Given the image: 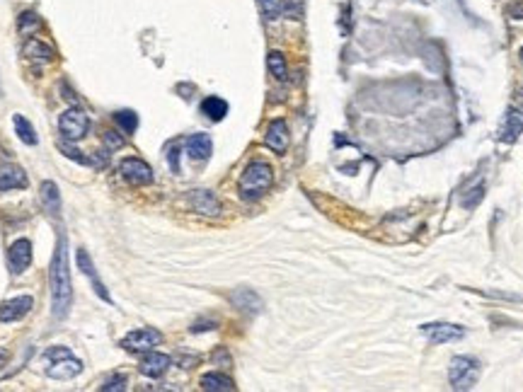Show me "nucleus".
<instances>
[{
    "label": "nucleus",
    "instance_id": "7",
    "mask_svg": "<svg viewBox=\"0 0 523 392\" xmlns=\"http://www.w3.org/2000/svg\"><path fill=\"white\" fill-rule=\"evenodd\" d=\"M422 334L429 337V342L434 344H448V342L463 339L465 329L460 327V324H451V322H431V324H422Z\"/></svg>",
    "mask_w": 523,
    "mask_h": 392
},
{
    "label": "nucleus",
    "instance_id": "6",
    "mask_svg": "<svg viewBox=\"0 0 523 392\" xmlns=\"http://www.w3.org/2000/svg\"><path fill=\"white\" fill-rule=\"evenodd\" d=\"M160 342H163V334L158 329H134L121 339V347L131 353H144L153 351Z\"/></svg>",
    "mask_w": 523,
    "mask_h": 392
},
{
    "label": "nucleus",
    "instance_id": "4",
    "mask_svg": "<svg viewBox=\"0 0 523 392\" xmlns=\"http://www.w3.org/2000/svg\"><path fill=\"white\" fill-rule=\"evenodd\" d=\"M480 378V363L475 358H468V356H455L448 366V380H451V387L458 392L463 390H473L475 382Z\"/></svg>",
    "mask_w": 523,
    "mask_h": 392
},
{
    "label": "nucleus",
    "instance_id": "1",
    "mask_svg": "<svg viewBox=\"0 0 523 392\" xmlns=\"http://www.w3.org/2000/svg\"><path fill=\"white\" fill-rule=\"evenodd\" d=\"M49 286H51V313L56 320H63L73 303V283H70V259H68V240L59 235L54 257L49 267Z\"/></svg>",
    "mask_w": 523,
    "mask_h": 392
},
{
    "label": "nucleus",
    "instance_id": "24",
    "mask_svg": "<svg viewBox=\"0 0 523 392\" xmlns=\"http://www.w3.org/2000/svg\"><path fill=\"white\" fill-rule=\"evenodd\" d=\"M267 65H269V73L274 75L277 80H286L288 75V68H286V59H284L282 51H272L267 56Z\"/></svg>",
    "mask_w": 523,
    "mask_h": 392
},
{
    "label": "nucleus",
    "instance_id": "19",
    "mask_svg": "<svg viewBox=\"0 0 523 392\" xmlns=\"http://www.w3.org/2000/svg\"><path fill=\"white\" fill-rule=\"evenodd\" d=\"M22 54H25L30 61H34V63H49V61H54V49H51L49 44H44V41H39V39L27 41L25 49H22Z\"/></svg>",
    "mask_w": 523,
    "mask_h": 392
},
{
    "label": "nucleus",
    "instance_id": "17",
    "mask_svg": "<svg viewBox=\"0 0 523 392\" xmlns=\"http://www.w3.org/2000/svg\"><path fill=\"white\" fill-rule=\"evenodd\" d=\"M27 187V174L17 165H3L0 167V194L10 192V189H22Z\"/></svg>",
    "mask_w": 523,
    "mask_h": 392
},
{
    "label": "nucleus",
    "instance_id": "15",
    "mask_svg": "<svg viewBox=\"0 0 523 392\" xmlns=\"http://www.w3.org/2000/svg\"><path fill=\"white\" fill-rule=\"evenodd\" d=\"M170 356H165V353H155V351H148V356L141 361L139 371L144 373L146 378H163L165 373H168L170 368Z\"/></svg>",
    "mask_w": 523,
    "mask_h": 392
},
{
    "label": "nucleus",
    "instance_id": "28",
    "mask_svg": "<svg viewBox=\"0 0 523 392\" xmlns=\"http://www.w3.org/2000/svg\"><path fill=\"white\" fill-rule=\"evenodd\" d=\"M59 148L63 150V155H66V158L75 160V163H80V165H92V160H90V158H85V155L80 153L78 148H73V145H68V143H59Z\"/></svg>",
    "mask_w": 523,
    "mask_h": 392
},
{
    "label": "nucleus",
    "instance_id": "18",
    "mask_svg": "<svg viewBox=\"0 0 523 392\" xmlns=\"http://www.w3.org/2000/svg\"><path fill=\"white\" fill-rule=\"evenodd\" d=\"M213 143L206 134H194L187 138V153L192 160H208L211 158Z\"/></svg>",
    "mask_w": 523,
    "mask_h": 392
},
{
    "label": "nucleus",
    "instance_id": "26",
    "mask_svg": "<svg viewBox=\"0 0 523 392\" xmlns=\"http://www.w3.org/2000/svg\"><path fill=\"white\" fill-rule=\"evenodd\" d=\"M39 27H41L39 15H37V12H32V10L22 12L20 20H17V30H20V34H30V32L39 30Z\"/></svg>",
    "mask_w": 523,
    "mask_h": 392
},
{
    "label": "nucleus",
    "instance_id": "34",
    "mask_svg": "<svg viewBox=\"0 0 523 392\" xmlns=\"http://www.w3.org/2000/svg\"><path fill=\"white\" fill-rule=\"evenodd\" d=\"M521 61H523V49H521Z\"/></svg>",
    "mask_w": 523,
    "mask_h": 392
},
{
    "label": "nucleus",
    "instance_id": "12",
    "mask_svg": "<svg viewBox=\"0 0 523 392\" xmlns=\"http://www.w3.org/2000/svg\"><path fill=\"white\" fill-rule=\"evenodd\" d=\"M521 134H523V112L509 110L506 116L502 119V126H499V141H504V143H513V141H518V136Z\"/></svg>",
    "mask_w": 523,
    "mask_h": 392
},
{
    "label": "nucleus",
    "instance_id": "31",
    "mask_svg": "<svg viewBox=\"0 0 523 392\" xmlns=\"http://www.w3.org/2000/svg\"><path fill=\"white\" fill-rule=\"evenodd\" d=\"M509 15L516 17V20H523V3H518V6H513L511 10H509Z\"/></svg>",
    "mask_w": 523,
    "mask_h": 392
},
{
    "label": "nucleus",
    "instance_id": "5",
    "mask_svg": "<svg viewBox=\"0 0 523 392\" xmlns=\"http://www.w3.org/2000/svg\"><path fill=\"white\" fill-rule=\"evenodd\" d=\"M88 126H90V119L80 107H70V110H66L59 119L61 134H63L68 141H80L85 134H88Z\"/></svg>",
    "mask_w": 523,
    "mask_h": 392
},
{
    "label": "nucleus",
    "instance_id": "8",
    "mask_svg": "<svg viewBox=\"0 0 523 392\" xmlns=\"http://www.w3.org/2000/svg\"><path fill=\"white\" fill-rule=\"evenodd\" d=\"M119 172L131 184H150L153 182V169L139 158H124L119 163Z\"/></svg>",
    "mask_w": 523,
    "mask_h": 392
},
{
    "label": "nucleus",
    "instance_id": "16",
    "mask_svg": "<svg viewBox=\"0 0 523 392\" xmlns=\"http://www.w3.org/2000/svg\"><path fill=\"white\" fill-rule=\"evenodd\" d=\"M189 201H192L194 211H199V214H204V216L221 214V201H218L211 192H206V189H197V192H192Z\"/></svg>",
    "mask_w": 523,
    "mask_h": 392
},
{
    "label": "nucleus",
    "instance_id": "23",
    "mask_svg": "<svg viewBox=\"0 0 523 392\" xmlns=\"http://www.w3.org/2000/svg\"><path fill=\"white\" fill-rule=\"evenodd\" d=\"M12 126H15V134H17V138H20L22 143H27V145H37L34 126H32L30 121L25 119V116H22V114H15V116H12Z\"/></svg>",
    "mask_w": 523,
    "mask_h": 392
},
{
    "label": "nucleus",
    "instance_id": "14",
    "mask_svg": "<svg viewBox=\"0 0 523 392\" xmlns=\"http://www.w3.org/2000/svg\"><path fill=\"white\" fill-rule=\"evenodd\" d=\"M230 303L247 315H257V313H262V308H264V305H262V298L255 291H250V288H237L235 293H230Z\"/></svg>",
    "mask_w": 523,
    "mask_h": 392
},
{
    "label": "nucleus",
    "instance_id": "33",
    "mask_svg": "<svg viewBox=\"0 0 523 392\" xmlns=\"http://www.w3.org/2000/svg\"><path fill=\"white\" fill-rule=\"evenodd\" d=\"M6 361H8V353H6V351H3V349H0V368L6 366Z\"/></svg>",
    "mask_w": 523,
    "mask_h": 392
},
{
    "label": "nucleus",
    "instance_id": "11",
    "mask_svg": "<svg viewBox=\"0 0 523 392\" xmlns=\"http://www.w3.org/2000/svg\"><path fill=\"white\" fill-rule=\"evenodd\" d=\"M75 262H78V269H80V271H83L85 276H88L90 281H92V288H95V293H97L99 298L107 300V303H112V296H109V293H107V288H104V283L99 281L97 269H95L92 259L88 257V252H85V249H78V254H75Z\"/></svg>",
    "mask_w": 523,
    "mask_h": 392
},
{
    "label": "nucleus",
    "instance_id": "13",
    "mask_svg": "<svg viewBox=\"0 0 523 392\" xmlns=\"http://www.w3.org/2000/svg\"><path fill=\"white\" fill-rule=\"evenodd\" d=\"M264 143H267V148H272L274 153H284V150L288 148V126H286V121L274 119L272 124L267 126Z\"/></svg>",
    "mask_w": 523,
    "mask_h": 392
},
{
    "label": "nucleus",
    "instance_id": "25",
    "mask_svg": "<svg viewBox=\"0 0 523 392\" xmlns=\"http://www.w3.org/2000/svg\"><path fill=\"white\" fill-rule=\"evenodd\" d=\"M114 121H117L119 126H121L124 134H134L136 129H139V114L131 110H121L114 114Z\"/></svg>",
    "mask_w": 523,
    "mask_h": 392
},
{
    "label": "nucleus",
    "instance_id": "29",
    "mask_svg": "<svg viewBox=\"0 0 523 392\" xmlns=\"http://www.w3.org/2000/svg\"><path fill=\"white\" fill-rule=\"evenodd\" d=\"M102 392H109V390H126V378L124 375H114L109 380H104V385L99 387Z\"/></svg>",
    "mask_w": 523,
    "mask_h": 392
},
{
    "label": "nucleus",
    "instance_id": "10",
    "mask_svg": "<svg viewBox=\"0 0 523 392\" xmlns=\"http://www.w3.org/2000/svg\"><path fill=\"white\" fill-rule=\"evenodd\" d=\"M32 305H34L32 296H17V298L6 300L0 305V322H17L30 313Z\"/></svg>",
    "mask_w": 523,
    "mask_h": 392
},
{
    "label": "nucleus",
    "instance_id": "32",
    "mask_svg": "<svg viewBox=\"0 0 523 392\" xmlns=\"http://www.w3.org/2000/svg\"><path fill=\"white\" fill-rule=\"evenodd\" d=\"M170 163H172V169H175V172H177V169H179V163H177V148L170 150Z\"/></svg>",
    "mask_w": 523,
    "mask_h": 392
},
{
    "label": "nucleus",
    "instance_id": "21",
    "mask_svg": "<svg viewBox=\"0 0 523 392\" xmlns=\"http://www.w3.org/2000/svg\"><path fill=\"white\" fill-rule=\"evenodd\" d=\"M201 390H206V392H230V390H235V385H233L230 378L223 375V373H206V375H201Z\"/></svg>",
    "mask_w": 523,
    "mask_h": 392
},
{
    "label": "nucleus",
    "instance_id": "3",
    "mask_svg": "<svg viewBox=\"0 0 523 392\" xmlns=\"http://www.w3.org/2000/svg\"><path fill=\"white\" fill-rule=\"evenodd\" d=\"M272 182H274L272 167H269L267 163H262V160H255V163L247 165L245 172H242V177H240V182H237V187H240V196L245 201L259 199L262 194L272 187Z\"/></svg>",
    "mask_w": 523,
    "mask_h": 392
},
{
    "label": "nucleus",
    "instance_id": "27",
    "mask_svg": "<svg viewBox=\"0 0 523 392\" xmlns=\"http://www.w3.org/2000/svg\"><path fill=\"white\" fill-rule=\"evenodd\" d=\"M259 6H262V12L267 15V20H277L284 10L282 0H259Z\"/></svg>",
    "mask_w": 523,
    "mask_h": 392
},
{
    "label": "nucleus",
    "instance_id": "30",
    "mask_svg": "<svg viewBox=\"0 0 523 392\" xmlns=\"http://www.w3.org/2000/svg\"><path fill=\"white\" fill-rule=\"evenodd\" d=\"M104 145H107V148H112V150H119L124 145V138H121V136L114 134V131H107V134H104Z\"/></svg>",
    "mask_w": 523,
    "mask_h": 392
},
{
    "label": "nucleus",
    "instance_id": "9",
    "mask_svg": "<svg viewBox=\"0 0 523 392\" xmlns=\"http://www.w3.org/2000/svg\"><path fill=\"white\" fill-rule=\"evenodd\" d=\"M8 262H10V271L12 274H22L30 269L32 264V243L30 240H15L8 249Z\"/></svg>",
    "mask_w": 523,
    "mask_h": 392
},
{
    "label": "nucleus",
    "instance_id": "2",
    "mask_svg": "<svg viewBox=\"0 0 523 392\" xmlns=\"http://www.w3.org/2000/svg\"><path fill=\"white\" fill-rule=\"evenodd\" d=\"M46 375L54 380H73L83 373V361L73 356L68 347H51L44 351Z\"/></svg>",
    "mask_w": 523,
    "mask_h": 392
},
{
    "label": "nucleus",
    "instance_id": "22",
    "mask_svg": "<svg viewBox=\"0 0 523 392\" xmlns=\"http://www.w3.org/2000/svg\"><path fill=\"white\" fill-rule=\"evenodd\" d=\"M201 114H206L211 121L226 119V114H228V102L221 100V97H206V100L201 102Z\"/></svg>",
    "mask_w": 523,
    "mask_h": 392
},
{
    "label": "nucleus",
    "instance_id": "20",
    "mask_svg": "<svg viewBox=\"0 0 523 392\" xmlns=\"http://www.w3.org/2000/svg\"><path fill=\"white\" fill-rule=\"evenodd\" d=\"M39 194H41V204H44L46 214L59 216V211H61V194H59V187H56L54 182H49V179H46V182H41Z\"/></svg>",
    "mask_w": 523,
    "mask_h": 392
}]
</instances>
